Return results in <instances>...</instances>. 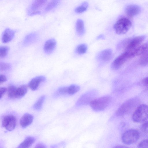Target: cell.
I'll use <instances>...</instances> for the list:
<instances>
[{"label":"cell","instance_id":"cell-1","mask_svg":"<svg viewBox=\"0 0 148 148\" xmlns=\"http://www.w3.org/2000/svg\"><path fill=\"white\" fill-rule=\"evenodd\" d=\"M139 102L138 99L133 98L124 102L119 107L116 112L118 116H123L131 112L137 106Z\"/></svg>","mask_w":148,"mask_h":148},{"label":"cell","instance_id":"cell-2","mask_svg":"<svg viewBox=\"0 0 148 148\" xmlns=\"http://www.w3.org/2000/svg\"><path fill=\"white\" fill-rule=\"evenodd\" d=\"M133 121L136 123H141L148 118V106L142 104L138 106L132 115Z\"/></svg>","mask_w":148,"mask_h":148},{"label":"cell","instance_id":"cell-3","mask_svg":"<svg viewBox=\"0 0 148 148\" xmlns=\"http://www.w3.org/2000/svg\"><path fill=\"white\" fill-rule=\"evenodd\" d=\"M132 25V23L128 19L125 17H122L116 21L113 27L117 34L123 35L127 32Z\"/></svg>","mask_w":148,"mask_h":148},{"label":"cell","instance_id":"cell-4","mask_svg":"<svg viewBox=\"0 0 148 148\" xmlns=\"http://www.w3.org/2000/svg\"><path fill=\"white\" fill-rule=\"evenodd\" d=\"M134 57L132 51H125L117 57L113 61L111 68L114 70H117L128 60Z\"/></svg>","mask_w":148,"mask_h":148},{"label":"cell","instance_id":"cell-5","mask_svg":"<svg viewBox=\"0 0 148 148\" xmlns=\"http://www.w3.org/2000/svg\"><path fill=\"white\" fill-rule=\"evenodd\" d=\"M111 100V97L109 96H103L91 101L90 106L95 111H102L108 106Z\"/></svg>","mask_w":148,"mask_h":148},{"label":"cell","instance_id":"cell-6","mask_svg":"<svg viewBox=\"0 0 148 148\" xmlns=\"http://www.w3.org/2000/svg\"><path fill=\"white\" fill-rule=\"evenodd\" d=\"M140 134L138 131L135 129L129 130L123 134L122 140L123 142L127 145L135 143L139 139Z\"/></svg>","mask_w":148,"mask_h":148},{"label":"cell","instance_id":"cell-7","mask_svg":"<svg viewBox=\"0 0 148 148\" xmlns=\"http://www.w3.org/2000/svg\"><path fill=\"white\" fill-rule=\"evenodd\" d=\"M16 123V118L12 114L5 116L3 118L2 122L3 127L9 131H11L14 129Z\"/></svg>","mask_w":148,"mask_h":148},{"label":"cell","instance_id":"cell-8","mask_svg":"<svg viewBox=\"0 0 148 148\" xmlns=\"http://www.w3.org/2000/svg\"><path fill=\"white\" fill-rule=\"evenodd\" d=\"M145 38L144 36H139L134 37L128 42L125 48V51H131L139 46Z\"/></svg>","mask_w":148,"mask_h":148},{"label":"cell","instance_id":"cell-9","mask_svg":"<svg viewBox=\"0 0 148 148\" xmlns=\"http://www.w3.org/2000/svg\"><path fill=\"white\" fill-rule=\"evenodd\" d=\"M141 11L140 7L138 5L131 4L127 5L125 9V12L127 16L132 18L139 14Z\"/></svg>","mask_w":148,"mask_h":148},{"label":"cell","instance_id":"cell-10","mask_svg":"<svg viewBox=\"0 0 148 148\" xmlns=\"http://www.w3.org/2000/svg\"><path fill=\"white\" fill-rule=\"evenodd\" d=\"M46 80L43 76H39L33 78L28 84L29 87L32 90H35L38 88L40 84Z\"/></svg>","mask_w":148,"mask_h":148},{"label":"cell","instance_id":"cell-11","mask_svg":"<svg viewBox=\"0 0 148 148\" xmlns=\"http://www.w3.org/2000/svg\"><path fill=\"white\" fill-rule=\"evenodd\" d=\"M56 45V41L54 39L51 38L47 40L44 47L45 53L47 54L51 53L55 49Z\"/></svg>","mask_w":148,"mask_h":148},{"label":"cell","instance_id":"cell-12","mask_svg":"<svg viewBox=\"0 0 148 148\" xmlns=\"http://www.w3.org/2000/svg\"><path fill=\"white\" fill-rule=\"evenodd\" d=\"M15 31L10 28L6 29L3 33L2 40L3 43H7L10 42L13 38Z\"/></svg>","mask_w":148,"mask_h":148},{"label":"cell","instance_id":"cell-13","mask_svg":"<svg viewBox=\"0 0 148 148\" xmlns=\"http://www.w3.org/2000/svg\"><path fill=\"white\" fill-rule=\"evenodd\" d=\"M33 117L28 113H26L24 114L21 118L20 123L21 126L23 128H25L32 123L33 120Z\"/></svg>","mask_w":148,"mask_h":148},{"label":"cell","instance_id":"cell-14","mask_svg":"<svg viewBox=\"0 0 148 148\" xmlns=\"http://www.w3.org/2000/svg\"><path fill=\"white\" fill-rule=\"evenodd\" d=\"M132 51L134 57L142 55L148 51V42L140 45Z\"/></svg>","mask_w":148,"mask_h":148},{"label":"cell","instance_id":"cell-15","mask_svg":"<svg viewBox=\"0 0 148 148\" xmlns=\"http://www.w3.org/2000/svg\"><path fill=\"white\" fill-rule=\"evenodd\" d=\"M112 56V51L110 49H107L101 51L98 56L99 59L103 61L110 60Z\"/></svg>","mask_w":148,"mask_h":148},{"label":"cell","instance_id":"cell-16","mask_svg":"<svg viewBox=\"0 0 148 148\" xmlns=\"http://www.w3.org/2000/svg\"><path fill=\"white\" fill-rule=\"evenodd\" d=\"M27 91V87L26 85H23L16 88L15 90L14 98H19L23 96Z\"/></svg>","mask_w":148,"mask_h":148},{"label":"cell","instance_id":"cell-17","mask_svg":"<svg viewBox=\"0 0 148 148\" xmlns=\"http://www.w3.org/2000/svg\"><path fill=\"white\" fill-rule=\"evenodd\" d=\"M35 138L32 137L28 136L18 146V148H28L30 147L35 142Z\"/></svg>","mask_w":148,"mask_h":148},{"label":"cell","instance_id":"cell-18","mask_svg":"<svg viewBox=\"0 0 148 148\" xmlns=\"http://www.w3.org/2000/svg\"><path fill=\"white\" fill-rule=\"evenodd\" d=\"M76 29L77 34L79 36L83 35L84 33V24L81 19H78L76 23Z\"/></svg>","mask_w":148,"mask_h":148},{"label":"cell","instance_id":"cell-19","mask_svg":"<svg viewBox=\"0 0 148 148\" xmlns=\"http://www.w3.org/2000/svg\"><path fill=\"white\" fill-rule=\"evenodd\" d=\"M47 0H35L32 4L30 8L35 10L43 5Z\"/></svg>","mask_w":148,"mask_h":148},{"label":"cell","instance_id":"cell-20","mask_svg":"<svg viewBox=\"0 0 148 148\" xmlns=\"http://www.w3.org/2000/svg\"><path fill=\"white\" fill-rule=\"evenodd\" d=\"M139 64L141 66H148V51L141 55L139 60Z\"/></svg>","mask_w":148,"mask_h":148},{"label":"cell","instance_id":"cell-21","mask_svg":"<svg viewBox=\"0 0 148 148\" xmlns=\"http://www.w3.org/2000/svg\"><path fill=\"white\" fill-rule=\"evenodd\" d=\"M45 98V96H41L34 104L33 106L34 109L36 110H40L42 108Z\"/></svg>","mask_w":148,"mask_h":148},{"label":"cell","instance_id":"cell-22","mask_svg":"<svg viewBox=\"0 0 148 148\" xmlns=\"http://www.w3.org/2000/svg\"><path fill=\"white\" fill-rule=\"evenodd\" d=\"M60 0H51L46 6L45 10L49 11L55 8L59 3Z\"/></svg>","mask_w":148,"mask_h":148},{"label":"cell","instance_id":"cell-23","mask_svg":"<svg viewBox=\"0 0 148 148\" xmlns=\"http://www.w3.org/2000/svg\"><path fill=\"white\" fill-rule=\"evenodd\" d=\"M80 89L79 86L77 85L73 84L68 87V94L73 95L78 92Z\"/></svg>","mask_w":148,"mask_h":148},{"label":"cell","instance_id":"cell-24","mask_svg":"<svg viewBox=\"0 0 148 148\" xmlns=\"http://www.w3.org/2000/svg\"><path fill=\"white\" fill-rule=\"evenodd\" d=\"M88 7V3L87 2H84L82 5L75 9V11L78 13H81L86 11Z\"/></svg>","mask_w":148,"mask_h":148},{"label":"cell","instance_id":"cell-25","mask_svg":"<svg viewBox=\"0 0 148 148\" xmlns=\"http://www.w3.org/2000/svg\"><path fill=\"white\" fill-rule=\"evenodd\" d=\"M87 50V46L85 44H81L77 46L76 49V53L79 54L85 53Z\"/></svg>","mask_w":148,"mask_h":148},{"label":"cell","instance_id":"cell-26","mask_svg":"<svg viewBox=\"0 0 148 148\" xmlns=\"http://www.w3.org/2000/svg\"><path fill=\"white\" fill-rule=\"evenodd\" d=\"M17 87L13 85H10L8 88V97L11 98H14L15 90Z\"/></svg>","mask_w":148,"mask_h":148},{"label":"cell","instance_id":"cell-27","mask_svg":"<svg viewBox=\"0 0 148 148\" xmlns=\"http://www.w3.org/2000/svg\"><path fill=\"white\" fill-rule=\"evenodd\" d=\"M9 50L8 46H1L0 47V56L1 58H4L7 55Z\"/></svg>","mask_w":148,"mask_h":148},{"label":"cell","instance_id":"cell-28","mask_svg":"<svg viewBox=\"0 0 148 148\" xmlns=\"http://www.w3.org/2000/svg\"><path fill=\"white\" fill-rule=\"evenodd\" d=\"M140 130L145 136L148 137V121L145 122L142 125Z\"/></svg>","mask_w":148,"mask_h":148},{"label":"cell","instance_id":"cell-29","mask_svg":"<svg viewBox=\"0 0 148 148\" xmlns=\"http://www.w3.org/2000/svg\"><path fill=\"white\" fill-rule=\"evenodd\" d=\"M11 68V65L10 64L5 62H1L0 69L2 71H6L9 70Z\"/></svg>","mask_w":148,"mask_h":148},{"label":"cell","instance_id":"cell-30","mask_svg":"<svg viewBox=\"0 0 148 148\" xmlns=\"http://www.w3.org/2000/svg\"><path fill=\"white\" fill-rule=\"evenodd\" d=\"M138 147L139 148H148V139L141 141L138 144Z\"/></svg>","mask_w":148,"mask_h":148},{"label":"cell","instance_id":"cell-31","mask_svg":"<svg viewBox=\"0 0 148 148\" xmlns=\"http://www.w3.org/2000/svg\"><path fill=\"white\" fill-rule=\"evenodd\" d=\"M58 91L60 94H68V87H63L60 88Z\"/></svg>","mask_w":148,"mask_h":148},{"label":"cell","instance_id":"cell-32","mask_svg":"<svg viewBox=\"0 0 148 148\" xmlns=\"http://www.w3.org/2000/svg\"><path fill=\"white\" fill-rule=\"evenodd\" d=\"M7 90V89L4 87H2L0 88V99L4 95Z\"/></svg>","mask_w":148,"mask_h":148},{"label":"cell","instance_id":"cell-33","mask_svg":"<svg viewBox=\"0 0 148 148\" xmlns=\"http://www.w3.org/2000/svg\"><path fill=\"white\" fill-rule=\"evenodd\" d=\"M142 82L144 85L148 88V76L143 78Z\"/></svg>","mask_w":148,"mask_h":148},{"label":"cell","instance_id":"cell-34","mask_svg":"<svg viewBox=\"0 0 148 148\" xmlns=\"http://www.w3.org/2000/svg\"><path fill=\"white\" fill-rule=\"evenodd\" d=\"M7 80V78L6 76L3 74H1L0 75V83H3Z\"/></svg>","mask_w":148,"mask_h":148},{"label":"cell","instance_id":"cell-35","mask_svg":"<svg viewBox=\"0 0 148 148\" xmlns=\"http://www.w3.org/2000/svg\"><path fill=\"white\" fill-rule=\"evenodd\" d=\"M36 148H44L45 147L44 145L41 143H38L36 145Z\"/></svg>","mask_w":148,"mask_h":148},{"label":"cell","instance_id":"cell-36","mask_svg":"<svg viewBox=\"0 0 148 148\" xmlns=\"http://www.w3.org/2000/svg\"><path fill=\"white\" fill-rule=\"evenodd\" d=\"M125 147V146H117V147Z\"/></svg>","mask_w":148,"mask_h":148}]
</instances>
